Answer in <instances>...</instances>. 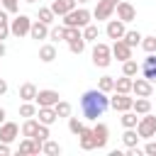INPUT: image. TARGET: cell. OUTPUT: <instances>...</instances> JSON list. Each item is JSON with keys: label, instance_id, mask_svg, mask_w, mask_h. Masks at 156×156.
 <instances>
[{"label": "cell", "instance_id": "6da1fadb", "mask_svg": "<svg viewBox=\"0 0 156 156\" xmlns=\"http://www.w3.org/2000/svg\"><path fill=\"white\" fill-rule=\"evenodd\" d=\"M107 107H110V98H107V93H102L100 88L85 90V93L80 95V112H83V117L90 119V122H98V117H102Z\"/></svg>", "mask_w": 156, "mask_h": 156}, {"label": "cell", "instance_id": "7a4b0ae2", "mask_svg": "<svg viewBox=\"0 0 156 156\" xmlns=\"http://www.w3.org/2000/svg\"><path fill=\"white\" fill-rule=\"evenodd\" d=\"M90 17H93V12L90 10H85V7H78V10H71V12H66L63 15V27H88L90 24Z\"/></svg>", "mask_w": 156, "mask_h": 156}, {"label": "cell", "instance_id": "3957f363", "mask_svg": "<svg viewBox=\"0 0 156 156\" xmlns=\"http://www.w3.org/2000/svg\"><path fill=\"white\" fill-rule=\"evenodd\" d=\"M93 63H95L98 68H107V66L112 63V46L98 41V44L93 46Z\"/></svg>", "mask_w": 156, "mask_h": 156}, {"label": "cell", "instance_id": "277c9868", "mask_svg": "<svg viewBox=\"0 0 156 156\" xmlns=\"http://www.w3.org/2000/svg\"><path fill=\"white\" fill-rule=\"evenodd\" d=\"M136 132H139L141 139L156 136V115H151V112L141 115V119H139V124H136Z\"/></svg>", "mask_w": 156, "mask_h": 156}, {"label": "cell", "instance_id": "5b68a950", "mask_svg": "<svg viewBox=\"0 0 156 156\" xmlns=\"http://www.w3.org/2000/svg\"><path fill=\"white\" fill-rule=\"evenodd\" d=\"M29 29H32V20H29L27 15H17L15 20H10V32H12L17 39H22L24 34H29Z\"/></svg>", "mask_w": 156, "mask_h": 156}, {"label": "cell", "instance_id": "8992f818", "mask_svg": "<svg viewBox=\"0 0 156 156\" xmlns=\"http://www.w3.org/2000/svg\"><path fill=\"white\" fill-rule=\"evenodd\" d=\"M110 107L117 110V112H127L134 107V98H129V93H115L110 98Z\"/></svg>", "mask_w": 156, "mask_h": 156}, {"label": "cell", "instance_id": "52a82bcc", "mask_svg": "<svg viewBox=\"0 0 156 156\" xmlns=\"http://www.w3.org/2000/svg\"><path fill=\"white\" fill-rule=\"evenodd\" d=\"M58 90H51V88H46V90H39L37 93V98H34V102L39 105V107H54L56 102H58Z\"/></svg>", "mask_w": 156, "mask_h": 156}, {"label": "cell", "instance_id": "ba28073f", "mask_svg": "<svg viewBox=\"0 0 156 156\" xmlns=\"http://www.w3.org/2000/svg\"><path fill=\"white\" fill-rule=\"evenodd\" d=\"M115 12H117V17H119L122 22H132V20H136V10H134V5L127 2V0H119L117 7H115Z\"/></svg>", "mask_w": 156, "mask_h": 156}, {"label": "cell", "instance_id": "9c48e42d", "mask_svg": "<svg viewBox=\"0 0 156 156\" xmlns=\"http://www.w3.org/2000/svg\"><path fill=\"white\" fill-rule=\"evenodd\" d=\"M112 58H117V61L132 58V46L124 39H115V44H112Z\"/></svg>", "mask_w": 156, "mask_h": 156}, {"label": "cell", "instance_id": "30bf717a", "mask_svg": "<svg viewBox=\"0 0 156 156\" xmlns=\"http://www.w3.org/2000/svg\"><path fill=\"white\" fill-rule=\"evenodd\" d=\"M93 134H95V149H105L107 146V139H110V127L105 122H98L93 127Z\"/></svg>", "mask_w": 156, "mask_h": 156}, {"label": "cell", "instance_id": "8fae6325", "mask_svg": "<svg viewBox=\"0 0 156 156\" xmlns=\"http://www.w3.org/2000/svg\"><path fill=\"white\" fill-rule=\"evenodd\" d=\"M115 2H110V0H100L98 5H95V10H93V17L100 22V20H110L112 17V12H115Z\"/></svg>", "mask_w": 156, "mask_h": 156}, {"label": "cell", "instance_id": "7c38bea8", "mask_svg": "<svg viewBox=\"0 0 156 156\" xmlns=\"http://www.w3.org/2000/svg\"><path fill=\"white\" fill-rule=\"evenodd\" d=\"M132 93H134L136 98H151L154 85H151V80H146V78H136V80L132 83Z\"/></svg>", "mask_w": 156, "mask_h": 156}, {"label": "cell", "instance_id": "4fadbf2b", "mask_svg": "<svg viewBox=\"0 0 156 156\" xmlns=\"http://www.w3.org/2000/svg\"><path fill=\"white\" fill-rule=\"evenodd\" d=\"M127 22H122L119 17L117 20H110L107 22V27H105V32H107V37L110 39H122L124 37V32H127V27H124Z\"/></svg>", "mask_w": 156, "mask_h": 156}, {"label": "cell", "instance_id": "5bb4252c", "mask_svg": "<svg viewBox=\"0 0 156 156\" xmlns=\"http://www.w3.org/2000/svg\"><path fill=\"white\" fill-rule=\"evenodd\" d=\"M17 134H20V127H17L15 122H2V124H0V141L12 144V141L17 139Z\"/></svg>", "mask_w": 156, "mask_h": 156}, {"label": "cell", "instance_id": "9a60e30c", "mask_svg": "<svg viewBox=\"0 0 156 156\" xmlns=\"http://www.w3.org/2000/svg\"><path fill=\"white\" fill-rule=\"evenodd\" d=\"M141 76L151 83H156V54H149L141 63Z\"/></svg>", "mask_w": 156, "mask_h": 156}, {"label": "cell", "instance_id": "2e32d148", "mask_svg": "<svg viewBox=\"0 0 156 156\" xmlns=\"http://www.w3.org/2000/svg\"><path fill=\"white\" fill-rule=\"evenodd\" d=\"M78 141H80V149L83 151H93L95 149V134H93V129L83 127V132L78 134Z\"/></svg>", "mask_w": 156, "mask_h": 156}, {"label": "cell", "instance_id": "e0dca14e", "mask_svg": "<svg viewBox=\"0 0 156 156\" xmlns=\"http://www.w3.org/2000/svg\"><path fill=\"white\" fill-rule=\"evenodd\" d=\"M51 10H54L56 17H63L66 12L76 10V0H54V2H51Z\"/></svg>", "mask_w": 156, "mask_h": 156}, {"label": "cell", "instance_id": "ac0fdd59", "mask_svg": "<svg viewBox=\"0 0 156 156\" xmlns=\"http://www.w3.org/2000/svg\"><path fill=\"white\" fill-rule=\"evenodd\" d=\"M29 37L32 39H46L49 37V24L46 22H41V20H37V22H32V29H29Z\"/></svg>", "mask_w": 156, "mask_h": 156}, {"label": "cell", "instance_id": "d6986e66", "mask_svg": "<svg viewBox=\"0 0 156 156\" xmlns=\"http://www.w3.org/2000/svg\"><path fill=\"white\" fill-rule=\"evenodd\" d=\"M37 117H39V122H41V124H49V127L58 119V115H56V110H54V107H39V110H37Z\"/></svg>", "mask_w": 156, "mask_h": 156}, {"label": "cell", "instance_id": "ffe728a7", "mask_svg": "<svg viewBox=\"0 0 156 156\" xmlns=\"http://www.w3.org/2000/svg\"><path fill=\"white\" fill-rule=\"evenodd\" d=\"M37 85L34 83H22L20 85V98H22V102H32L34 98H37Z\"/></svg>", "mask_w": 156, "mask_h": 156}, {"label": "cell", "instance_id": "44dd1931", "mask_svg": "<svg viewBox=\"0 0 156 156\" xmlns=\"http://www.w3.org/2000/svg\"><path fill=\"white\" fill-rule=\"evenodd\" d=\"M39 58H41L44 63H51V61L56 58V46H54V44H44V46H39Z\"/></svg>", "mask_w": 156, "mask_h": 156}, {"label": "cell", "instance_id": "7402d4cb", "mask_svg": "<svg viewBox=\"0 0 156 156\" xmlns=\"http://www.w3.org/2000/svg\"><path fill=\"white\" fill-rule=\"evenodd\" d=\"M119 122H122V127H124V129H132V127H136V124H139V117H136V112H134V110H127V112H122Z\"/></svg>", "mask_w": 156, "mask_h": 156}, {"label": "cell", "instance_id": "603a6c76", "mask_svg": "<svg viewBox=\"0 0 156 156\" xmlns=\"http://www.w3.org/2000/svg\"><path fill=\"white\" fill-rule=\"evenodd\" d=\"M37 129H39V119H34V117H27L20 132H22V136H34V134H37Z\"/></svg>", "mask_w": 156, "mask_h": 156}, {"label": "cell", "instance_id": "cb8c5ba5", "mask_svg": "<svg viewBox=\"0 0 156 156\" xmlns=\"http://www.w3.org/2000/svg\"><path fill=\"white\" fill-rule=\"evenodd\" d=\"M132 83H134V80L122 73V78L115 80V93H132Z\"/></svg>", "mask_w": 156, "mask_h": 156}, {"label": "cell", "instance_id": "d4e9b609", "mask_svg": "<svg viewBox=\"0 0 156 156\" xmlns=\"http://www.w3.org/2000/svg\"><path fill=\"white\" fill-rule=\"evenodd\" d=\"M141 136H139V132H136V127H132V129H124V134H122V141H124V146L129 149V146H136V141H139Z\"/></svg>", "mask_w": 156, "mask_h": 156}, {"label": "cell", "instance_id": "484cf974", "mask_svg": "<svg viewBox=\"0 0 156 156\" xmlns=\"http://www.w3.org/2000/svg\"><path fill=\"white\" fill-rule=\"evenodd\" d=\"M139 71H141V66H136V61H134V58H127V61H122V73H124V76L134 78Z\"/></svg>", "mask_w": 156, "mask_h": 156}, {"label": "cell", "instance_id": "4316f807", "mask_svg": "<svg viewBox=\"0 0 156 156\" xmlns=\"http://www.w3.org/2000/svg\"><path fill=\"white\" fill-rule=\"evenodd\" d=\"M132 110H134L136 115H146V112H151V100H149V98H136Z\"/></svg>", "mask_w": 156, "mask_h": 156}, {"label": "cell", "instance_id": "83f0119b", "mask_svg": "<svg viewBox=\"0 0 156 156\" xmlns=\"http://www.w3.org/2000/svg\"><path fill=\"white\" fill-rule=\"evenodd\" d=\"M7 15H10V12L0 10V41L7 39V34H12V32H10V17H7Z\"/></svg>", "mask_w": 156, "mask_h": 156}, {"label": "cell", "instance_id": "f1b7e54d", "mask_svg": "<svg viewBox=\"0 0 156 156\" xmlns=\"http://www.w3.org/2000/svg\"><path fill=\"white\" fill-rule=\"evenodd\" d=\"M98 37H100V27H98V24L83 27V39H85V41H98Z\"/></svg>", "mask_w": 156, "mask_h": 156}, {"label": "cell", "instance_id": "f546056e", "mask_svg": "<svg viewBox=\"0 0 156 156\" xmlns=\"http://www.w3.org/2000/svg\"><path fill=\"white\" fill-rule=\"evenodd\" d=\"M122 39H124V41H127V44H129V46H132V49H134V46H139V44H141V34H139V32H134V29H127V32H124V37H122Z\"/></svg>", "mask_w": 156, "mask_h": 156}, {"label": "cell", "instance_id": "4dcf8cb0", "mask_svg": "<svg viewBox=\"0 0 156 156\" xmlns=\"http://www.w3.org/2000/svg\"><path fill=\"white\" fill-rule=\"evenodd\" d=\"M37 107H39V105H34V100H32V102H22V105H20V115H22L24 119H27V117H37Z\"/></svg>", "mask_w": 156, "mask_h": 156}, {"label": "cell", "instance_id": "1f68e13d", "mask_svg": "<svg viewBox=\"0 0 156 156\" xmlns=\"http://www.w3.org/2000/svg\"><path fill=\"white\" fill-rule=\"evenodd\" d=\"M49 39L51 41H66V27H51L49 29Z\"/></svg>", "mask_w": 156, "mask_h": 156}, {"label": "cell", "instance_id": "d6a6232c", "mask_svg": "<svg viewBox=\"0 0 156 156\" xmlns=\"http://www.w3.org/2000/svg\"><path fill=\"white\" fill-rule=\"evenodd\" d=\"M98 88H100L102 93H112V90H115V78H112V76H102L100 83H98Z\"/></svg>", "mask_w": 156, "mask_h": 156}, {"label": "cell", "instance_id": "836d02e7", "mask_svg": "<svg viewBox=\"0 0 156 156\" xmlns=\"http://www.w3.org/2000/svg\"><path fill=\"white\" fill-rule=\"evenodd\" d=\"M54 110H56L58 117H71V102H66V100H58L54 105Z\"/></svg>", "mask_w": 156, "mask_h": 156}, {"label": "cell", "instance_id": "e575fe53", "mask_svg": "<svg viewBox=\"0 0 156 156\" xmlns=\"http://www.w3.org/2000/svg\"><path fill=\"white\" fill-rule=\"evenodd\" d=\"M49 136H51V132H49V124H41V122H39V129H37V134H34L32 139H37L39 144H44Z\"/></svg>", "mask_w": 156, "mask_h": 156}, {"label": "cell", "instance_id": "d590c367", "mask_svg": "<svg viewBox=\"0 0 156 156\" xmlns=\"http://www.w3.org/2000/svg\"><path fill=\"white\" fill-rule=\"evenodd\" d=\"M39 20H41V22H46V24L51 27V22L56 20V15H54V10H51V7H39Z\"/></svg>", "mask_w": 156, "mask_h": 156}, {"label": "cell", "instance_id": "8d00e7d4", "mask_svg": "<svg viewBox=\"0 0 156 156\" xmlns=\"http://www.w3.org/2000/svg\"><path fill=\"white\" fill-rule=\"evenodd\" d=\"M68 49H71L73 54H83V49H85V39H83V37L71 39V41H68Z\"/></svg>", "mask_w": 156, "mask_h": 156}, {"label": "cell", "instance_id": "74e56055", "mask_svg": "<svg viewBox=\"0 0 156 156\" xmlns=\"http://www.w3.org/2000/svg\"><path fill=\"white\" fill-rule=\"evenodd\" d=\"M83 127H85V124H83L78 117H68V132H71V134H76V136H78V134L83 132Z\"/></svg>", "mask_w": 156, "mask_h": 156}, {"label": "cell", "instance_id": "f35d334b", "mask_svg": "<svg viewBox=\"0 0 156 156\" xmlns=\"http://www.w3.org/2000/svg\"><path fill=\"white\" fill-rule=\"evenodd\" d=\"M41 151H44V154H49V156H56V154H61V146H58L56 141L46 139V141H44V146H41Z\"/></svg>", "mask_w": 156, "mask_h": 156}, {"label": "cell", "instance_id": "ab89813d", "mask_svg": "<svg viewBox=\"0 0 156 156\" xmlns=\"http://www.w3.org/2000/svg\"><path fill=\"white\" fill-rule=\"evenodd\" d=\"M141 49L146 54H156V37H141Z\"/></svg>", "mask_w": 156, "mask_h": 156}, {"label": "cell", "instance_id": "60d3db41", "mask_svg": "<svg viewBox=\"0 0 156 156\" xmlns=\"http://www.w3.org/2000/svg\"><path fill=\"white\" fill-rule=\"evenodd\" d=\"M0 5H2V10L10 12V15H15V12L20 10V0H0Z\"/></svg>", "mask_w": 156, "mask_h": 156}, {"label": "cell", "instance_id": "b9f144b4", "mask_svg": "<svg viewBox=\"0 0 156 156\" xmlns=\"http://www.w3.org/2000/svg\"><path fill=\"white\" fill-rule=\"evenodd\" d=\"M144 154H149V156H156V141H149V144L144 146Z\"/></svg>", "mask_w": 156, "mask_h": 156}, {"label": "cell", "instance_id": "7bdbcfd3", "mask_svg": "<svg viewBox=\"0 0 156 156\" xmlns=\"http://www.w3.org/2000/svg\"><path fill=\"white\" fill-rule=\"evenodd\" d=\"M10 154V144L7 141H0V156H7Z\"/></svg>", "mask_w": 156, "mask_h": 156}, {"label": "cell", "instance_id": "ee69618b", "mask_svg": "<svg viewBox=\"0 0 156 156\" xmlns=\"http://www.w3.org/2000/svg\"><path fill=\"white\" fill-rule=\"evenodd\" d=\"M129 156H141V149H136V146H129V151H127Z\"/></svg>", "mask_w": 156, "mask_h": 156}, {"label": "cell", "instance_id": "f6af8a7d", "mask_svg": "<svg viewBox=\"0 0 156 156\" xmlns=\"http://www.w3.org/2000/svg\"><path fill=\"white\" fill-rule=\"evenodd\" d=\"M5 93H7V80L0 78V95H5Z\"/></svg>", "mask_w": 156, "mask_h": 156}, {"label": "cell", "instance_id": "bcb514c9", "mask_svg": "<svg viewBox=\"0 0 156 156\" xmlns=\"http://www.w3.org/2000/svg\"><path fill=\"white\" fill-rule=\"evenodd\" d=\"M5 117H7V112H5V107H0V124L5 122Z\"/></svg>", "mask_w": 156, "mask_h": 156}, {"label": "cell", "instance_id": "7dc6e473", "mask_svg": "<svg viewBox=\"0 0 156 156\" xmlns=\"http://www.w3.org/2000/svg\"><path fill=\"white\" fill-rule=\"evenodd\" d=\"M5 51H7V49H5V44H2V41H0V58H2V56H5Z\"/></svg>", "mask_w": 156, "mask_h": 156}, {"label": "cell", "instance_id": "c3c4849f", "mask_svg": "<svg viewBox=\"0 0 156 156\" xmlns=\"http://www.w3.org/2000/svg\"><path fill=\"white\" fill-rule=\"evenodd\" d=\"M76 2H80V5H85V2H88V0H76Z\"/></svg>", "mask_w": 156, "mask_h": 156}, {"label": "cell", "instance_id": "681fc988", "mask_svg": "<svg viewBox=\"0 0 156 156\" xmlns=\"http://www.w3.org/2000/svg\"><path fill=\"white\" fill-rule=\"evenodd\" d=\"M110 2H115V5H117V2H119V0H110Z\"/></svg>", "mask_w": 156, "mask_h": 156}, {"label": "cell", "instance_id": "f907efd6", "mask_svg": "<svg viewBox=\"0 0 156 156\" xmlns=\"http://www.w3.org/2000/svg\"><path fill=\"white\" fill-rule=\"evenodd\" d=\"M24 2H37V0H24Z\"/></svg>", "mask_w": 156, "mask_h": 156}]
</instances>
